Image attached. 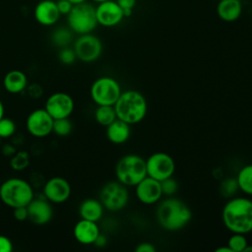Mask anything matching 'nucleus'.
<instances>
[{
	"mask_svg": "<svg viewBox=\"0 0 252 252\" xmlns=\"http://www.w3.org/2000/svg\"><path fill=\"white\" fill-rule=\"evenodd\" d=\"M221 220L232 233L247 234L252 231V200L246 197H231L223 206Z\"/></svg>",
	"mask_w": 252,
	"mask_h": 252,
	"instance_id": "1",
	"label": "nucleus"
},
{
	"mask_svg": "<svg viewBox=\"0 0 252 252\" xmlns=\"http://www.w3.org/2000/svg\"><path fill=\"white\" fill-rule=\"evenodd\" d=\"M156 216L158 224L163 229L177 231L189 223L192 219V212L183 201L169 197L159 201Z\"/></svg>",
	"mask_w": 252,
	"mask_h": 252,
	"instance_id": "2",
	"label": "nucleus"
},
{
	"mask_svg": "<svg viewBox=\"0 0 252 252\" xmlns=\"http://www.w3.org/2000/svg\"><path fill=\"white\" fill-rule=\"evenodd\" d=\"M113 106L116 117L130 125L141 122L148 111L146 97L135 90L122 92Z\"/></svg>",
	"mask_w": 252,
	"mask_h": 252,
	"instance_id": "3",
	"label": "nucleus"
},
{
	"mask_svg": "<svg viewBox=\"0 0 252 252\" xmlns=\"http://www.w3.org/2000/svg\"><path fill=\"white\" fill-rule=\"evenodd\" d=\"M0 199L8 207H26L33 199L31 184L22 178H9L0 186Z\"/></svg>",
	"mask_w": 252,
	"mask_h": 252,
	"instance_id": "4",
	"label": "nucleus"
},
{
	"mask_svg": "<svg viewBox=\"0 0 252 252\" xmlns=\"http://www.w3.org/2000/svg\"><path fill=\"white\" fill-rule=\"evenodd\" d=\"M115 174L120 183L135 187L147 176L146 159L135 154L123 156L116 163Z\"/></svg>",
	"mask_w": 252,
	"mask_h": 252,
	"instance_id": "5",
	"label": "nucleus"
},
{
	"mask_svg": "<svg viewBox=\"0 0 252 252\" xmlns=\"http://www.w3.org/2000/svg\"><path fill=\"white\" fill-rule=\"evenodd\" d=\"M69 29L79 35L91 33L98 25L95 7L87 2L75 5L67 15Z\"/></svg>",
	"mask_w": 252,
	"mask_h": 252,
	"instance_id": "6",
	"label": "nucleus"
},
{
	"mask_svg": "<svg viewBox=\"0 0 252 252\" xmlns=\"http://www.w3.org/2000/svg\"><path fill=\"white\" fill-rule=\"evenodd\" d=\"M121 93L119 83L107 76L97 78L91 87V97L96 105H114Z\"/></svg>",
	"mask_w": 252,
	"mask_h": 252,
	"instance_id": "7",
	"label": "nucleus"
},
{
	"mask_svg": "<svg viewBox=\"0 0 252 252\" xmlns=\"http://www.w3.org/2000/svg\"><path fill=\"white\" fill-rule=\"evenodd\" d=\"M99 201L106 210L111 212H118L124 209L129 201L127 186L119 181L106 183L100 191Z\"/></svg>",
	"mask_w": 252,
	"mask_h": 252,
	"instance_id": "8",
	"label": "nucleus"
},
{
	"mask_svg": "<svg viewBox=\"0 0 252 252\" xmlns=\"http://www.w3.org/2000/svg\"><path fill=\"white\" fill-rule=\"evenodd\" d=\"M146 169L148 176L162 181L173 176L175 162L170 155L163 152H157L146 159Z\"/></svg>",
	"mask_w": 252,
	"mask_h": 252,
	"instance_id": "9",
	"label": "nucleus"
},
{
	"mask_svg": "<svg viewBox=\"0 0 252 252\" xmlns=\"http://www.w3.org/2000/svg\"><path fill=\"white\" fill-rule=\"evenodd\" d=\"M73 49L79 60L89 63L99 58L102 52V43L97 36L91 32L81 34L76 39Z\"/></svg>",
	"mask_w": 252,
	"mask_h": 252,
	"instance_id": "10",
	"label": "nucleus"
},
{
	"mask_svg": "<svg viewBox=\"0 0 252 252\" xmlns=\"http://www.w3.org/2000/svg\"><path fill=\"white\" fill-rule=\"evenodd\" d=\"M95 17L97 24L105 28L115 27L125 19L123 10L116 0H106L97 3L95 7Z\"/></svg>",
	"mask_w": 252,
	"mask_h": 252,
	"instance_id": "11",
	"label": "nucleus"
},
{
	"mask_svg": "<svg viewBox=\"0 0 252 252\" xmlns=\"http://www.w3.org/2000/svg\"><path fill=\"white\" fill-rule=\"evenodd\" d=\"M53 118L45 108L35 109L27 118V129L29 133L36 138H43L52 132Z\"/></svg>",
	"mask_w": 252,
	"mask_h": 252,
	"instance_id": "12",
	"label": "nucleus"
},
{
	"mask_svg": "<svg viewBox=\"0 0 252 252\" xmlns=\"http://www.w3.org/2000/svg\"><path fill=\"white\" fill-rule=\"evenodd\" d=\"M44 108L53 119L69 117L74 110V100L66 93H55L47 98Z\"/></svg>",
	"mask_w": 252,
	"mask_h": 252,
	"instance_id": "13",
	"label": "nucleus"
},
{
	"mask_svg": "<svg viewBox=\"0 0 252 252\" xmlns=\"http://www.w3.org/2000/svg\"><path fill=\"white\" fill-rule=\"evenodd\" d=\"M135 195L144 205H153L159 202L163 195L160 181L147 175L135 186Z\"/></svg>",
	"mask_w": 252,
	"mask_h": 252,
	"instance_id": "14",
	"label": "nucleus"
},
{
	"mask_svg": "<svg viewBox=\"0 0 252 252\" xmlns=\"http://www.w3.org/2000/svg\"><path fill=\"white\" fill-rule=\"evenodd\" d=\"M43 194L49 202L56 204L63 203L71 195V185L63 177H52L45 183Z\"/></svg>",
	"mask_w": 252,
	"mask_h": 252,
	"instance_id": "15",
	"label": "nucleus"
},
{
	"mask_svg": "<svg viewBox=\"0 0 252 252\" xmlns=\"http://www.w3.org/2000/svg\"><path fill=\"white\" fill-rule=\"evenodd\" d=\"M33 16L39 25L50 27L58 22L61 15L57 8L56 1L41 0L35 5Z\"/></svg>",
	"mask_w": 252,
	"mask_h": 252,
	"instance_id": "16",
	"label": "nucleus"
},
{
	"mask_svg": "<svg viewBox=\"0 0 252 252\" xmlns=\"http://www.w3.org/2000/svg\"><path fill=\"white\" fill-rule=\"evenodd\" d=\"M29 220L35 224H45L47 223L53 215V210L45 199H32L27 206Z\"/></svg>",
	"mask_w": 252,
	"mask_h": 252,
	"instance_id": "17",
	"label": "nucleus"
},
{
	"mask_svg": "<svg viewBox=\"0 0 252 252\" xmlns=\"http://www.w3.org/2000/svg\"><path fill=\"white\" fill-rule=\"evenodd\" d=\"M99 233V228L95 221L84 219L79 220L73 229V234L76 240L85 245L94 244Z\"/></svg>",
	"mask_w": 252,
	"mask_h": 252,
	"instance_id": "18",
	"label": "nucleus"
},
{
	"mask_svg": "<svg viewBox=\"0 0 252 252\" xmlns=\"http://www.w3.org/2000/svg\"><path fill=\"white\" fill-rule=\"evenodd\" d=\"M217 14L223 22L237 21L242 14L241 0H220L217 4Z\"/></svg>",
	"mask_w": 252,
	"mask_h": 252,
	"instance_id": "19",
	"label": "nucleus"
},
{
	"mask_svg": "<svg viewBox=\"0 0 252 252\" xmlns=\"http://www.w3.org/2000/svg\"><path fill=\"white\" fill-rule=\"evenodd\" d=\"M131 125L116 118L106 126V137L112 144L121 145L127 142L131 135Z\"/></svg>",
	"mask_w": 252,
	"mask_h": 252,
	"instance_id": "20",
	"label": "nucleus"
},
{
	"mask_svg": "<svg viewBox=\"0 0 252 252\" xmlns=\"http://www.w3.org/2000/svg\"><path fill=\"white\" fill-rule=\"evenodd\" d=\"M103 209L104 207L100 201L95 199H87L81 203L79 214L81 219L96 222L101 219Z\"/></svg>",
	"mask_w": 252,
	"mask_h": 252,
	"instance_id": "21",
	"label": "nucleus"
},
{
	"mask_svg": "<svg viewBox=\"0 0 252 252\" xmlns=\"http://www.w3.org/2000/svg\"><path fill=\"white\" fill-rule=\"evenodd\" d=\"M28 79L24 72L20 70H12L8 72L3 80L4 88L11 94H19L27 87Z\"/></svg>",
	"mask_w": 252,
	"mask_h": 252,
	"instance_id": "22",
	"label": "nucleus"
},
{
	"mask_svg": "<svg viewBox=\"0 0 252 252\" xmlns=\"http://www.w3.org/2000/svg\"><path fill=\"white\" fill-rule=\"evenodd\" d=\"M235 178L239 190L246 195L252 196V163L242 166Z\"/></svg>",
	"mask_w": 252,
	"mask_h": 252,
	"instance_id": "23",
	"label": "nucleus"
},
{
	"mask_svg": "<svg viewBox=\"0 0 252 252\" xmlns=\"http://www.w3.org/2000/svg\"><path fill=\"white\" fill-rule=\"evenodd\" d=\"M94 118L98 124L105 127L108 126L117 118L114 106L113 105H97L94 111Z\"/></svg>",
	"mask_w": 252,
	"mask_h": 252,
	"instance_id": "24",
	"label": "nucleus"
},
{
	"mask_svg": "<svg viewBox=\"0 0 252 252\" xmlns=\"http://www.w3.org/2000/svg\"><path fill=\"white\" fill-rule=\"evenodd\" d=\"M72 122L68 119V117L65 118H58L53 120V126H52V132L55 133L57 136L65 137L68 136L72 132Z\"/></svg>",
	"mask_w": 252,
	"mask_h": 252,
	"instance_id": "25",
	"label": "nucleus"
},
{
	"mask_svg": "<svg viewBox=\"0 0 252 252\" xmlns=\"http://www.w3.org/2000/svg\"><path fill=\"white\" fill-rule=\"evenodd\" d=\"M248 244L249 243L245 234L232 233L228 238L226 245L232 250V252H243Z\"/></svg>",
	"mask_w": 252,
	"mask_h": 252,
	"instance_id": "26",
	"label": "nucleus"
},
{
	"mask_svg": "<svg viewBox=\"0 0 252 252\" xmlns=\"http://www.w3.org/2000/svg\"><path fill=\"white\" fill-rule=\"evenodd\" d=\"M72 38V34H71V30L69 29H57L54 31V32L52 33L51 39L52 42L60 47H66Z\"/></svg>",
	"mask_w": 252,
	"mask_h": 252,
	"instance_id": "27",
	"label": "nucleus"
},
{
	"mask_svg": "<svg viewBox=\"0 0 252 252\" xmlns=\"http://www.w3.org/2000/svg\"><path fill=\"white\" fill-rule=\"evenodd\" d=\"M239 190L236 178H225L220 185V194L226 198H231Z\"/></svg>",
	"mask_w": 252,
	"mask_h": 252,
	"instance_id": "28",
	"label": "nucleus"
},
{
	"mask_svg": "<svg viewBox=\"0 0 252 252\" xmlns=\"http://www.w3.org/2000/svg\"><path fill=\"white\" fill-rule=\"evenodd\" d=\"M30 163V157L28 155L27 152H18L12 158H11V161H10V164H11V167L14 169V170H23L25 168L28 167Z\"/></svg>",
	"mask_w": 252,
	"mask_h": 252,
	"instance_id": "29",
	"label": "nucleus"
},
{
	"mask_svg": "<svg viewBox=\"0 0 252 252\" xmlns=\"http://www.w3.org/2000/svg\"><path fill=\"white\" fill-rule=\"evenodd\" d=\"M16 131V124L15 122L8 118V117H2L0 119V137L3 138H9L11 137Z\"/></svg>",
	"mask_w": 252,
	"mask_h": 252,
	"instance_id": "30",
	"label": "nucleus"
},
{
	"mask_svg": "<svg viewBox=\"0 0 252 252\" xmlns=\"http://www.w3.org/2000/svg\"><path fill=\"white\" fill-rule=\"evenodd\" d=\"M160 186L162 194L166 196H172L178 190V183L172 176L160 181Z\"/></svg>",
	"mask_w": 252,
	"mask_h": 252,
	"instance_id": "31",
	"label": "nucleus"
},
{
	"mask_svg": "<svg viewBox=\"0 0 252 252\" xmlns=\"http://www.w3.org/2000/svg\"><path fill=\"white\" fill-rule=\"evenodd\" d=\"M59 60L61 63L65 64V65H71L75 62L77 56L76 53L74 51L73 48H69V47H62V49L59 52Z\"/></svg>",
	"mask_w": 252,
	"mask_h": 252,
	"instance_id": "32",
	"label": "nucleus"
},
{
	"mask_svg": "<svg viewBox=\"0 0 252 252\" xmlns=\"http://www.w3.org/2000/svg\"><path fill=\"white\" fill-rule=\"evenodd\" d=\"M118 5L122 8L125 18H128L132 15V11L136 5L137 0H116Z\"/></svg>",
	"mask_w": 252,
	"mask_h": 252,
	"instance_id": "33",
	"label": "nucleus"
},
{
	"mask_svg": "<svg viewBox=\"0 0 252 252\" xmlns=\"http://www.w3.org/2000/svg\"><path fill=\"white\" fill-rule=\"evenodd\" d=\"M57 8L59 10L60 15H68L71 9L73 8V5L68 0H58L56 1Z\"/></svg>",
	"mask_w": 252,
	"mask_h": 252,
	"instance_id": "34",
	"label": "nucleus"
},
{
	"mask_svg": "<svg viewBox=\"0 0 252 252\" xmlns=\"http://www.w3.org/2000/svg\"><path fill=\"white\" fill-rule=\"evenodd\" d=\"M14 210V218L19 220V221H23V220H28L29 216H28V209H27V206L26 207H18V208H15L13 209Z\"/></svg>",
	"mask_w": 252,
	"mask_h": 252,
	"instance_id": "35",
	"label": "nucleus"
},
{
	"mask_svg": "<svg viewBox=\"0 0 252 252\" xmlns=\"http://www.w3.org/2000/svg\"><path fill=\"white\" fill-rule=\"evenodd\" d=\"M13 244L11 240L4 235H0V252H12Z\"/></svg>",
	"mask_w": 252,
	"mask_h": 252,
	"instance_id": "36",
	"label": "nucleus"
},
{
	"mask_svg": "<svg viewBox=\"0 0 252 252\" xmlns=\"http://www.w3.org/2000/svg\"><path fill=\"white\" fill-rule=\"evenodd\" d=\"M135 251L136 252H156L157 249L155 245L150 242H142L139 245H137Z\"/></svg>",
	"mask_w": 252,
	"mask_h": 252,
	"instance_id": "37",
	"label": "nucleus"
},
{
	"mask_svg": "<svg viewBox=\"0 0 252 252\" xmlns=\"http://www.w3.org/2000/svg\"><path fill=\"white\" fill-rule=\"evenodd\" d=\"M106 242H107V239H106V237H105V235H103V234H98V236L96 237V239H95V241H94V245L95 246H98V247H102V246H104L105 244H106Z\"/></svg>",
	"mask_w": 252,
	"mask_h": 252,
	"instance_id": "38",
	"label": "nucleus"
},
{
	"mask_svg": "<svg viewBox=\"0 0 252 252\" xmlns=\"http://www.w3.org/2000/svg\"><path fill=\"white\" fill-rule=\"evenodd\" d=\"M216 252H232V250L226 245V246H221L216 249Z\"/></svg>",
	"mask_w": 252,
	"mask_h": 252,
	"instance_id": "39",
	"label": "nucleus"
},
{
	"mask_svg": "<svg viewBox=\"0 0 252 252\" xmlns=\"http://www.w3.org/2000/svg\"><path fill=\"white\" fill-rule=\"evenodd\" d=\"M73 6L75 5H79V4H82V3H85L87 2V0H68Z\"/></svg>",
	"mask_w": 252,
	"mask_h": 252,
	"instance_id": "40",
	"label": "nucleus"
},
{
	"mask_svg": "<svg viewBox=\"0 0 252 252\" xmlns=\"http://www.w3.org/2000/svg\"><path fill=\"white\" fill-rule=\"evenodd\" d=\"M4 117V106H3V103L2 101L0 100V119Z\"/></svg>",
	"mask_w": 252,
	"mask_h": 252,
	"instance_id": "41",
	"label": "nucleus"
},
{
	"mask_svg": "<svg viewBox=\"0 0 252 252\" xmlns=\"http://www.w3.org/2000/svg\"><path fill=\"white\" fill-rule=\"evenodd\" d=\"M243 252H252V245L248 244V245L246 246V248L244 249V251H243Z\"/></svg>",
	"mask_w": 252,
	"mask_h": 252,
	"instance_id": "42",
	"label": "nucleus"
},
{
	"mask_svg": "<svg viewBox=\"0 0 252 252\" xmlns=\"http://www.w3.org/2000/svg\"><path fill=\"white\" fill-rule=\"evenodd\" d=\"M93 2H95V3H100V2H103V1H106V0H92Z\"/></svg>",
	"mask_w": 252,
	"mask_h": 252,
	"instance_id": "43",
	"label": "nucleus"
},
{
	"mask_svg": "<svg viewBox=\"0 0 252 252\" xmlns=\"http://www.w3.org/2000/svg\"><path fill=\"white\" fill-rule=\"evenodd\" d=\"M1 139H2V138H1V137H0V142H1Z\"/></svg>",
	"mask_w": 252,
	"mask_h": 252,
	"instance_id": "44",
	"label": "nucleus"
}]
</instances>
